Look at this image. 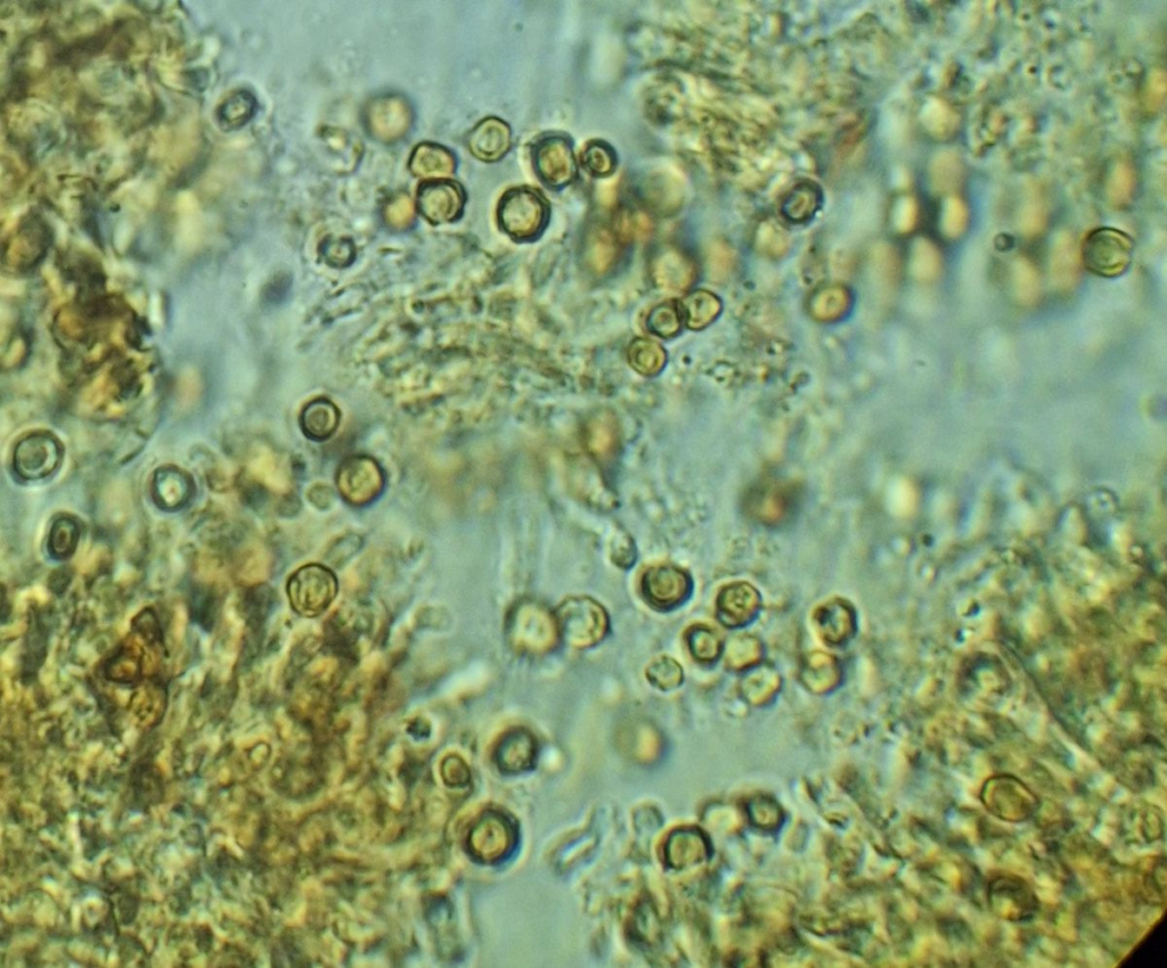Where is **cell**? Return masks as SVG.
Returning a JSON list of instances; mask_svg holds the SVG:
<instances>
[{
  "instance_id": "cb8c5ba5",
  "label": "cell",
  "mask_w": 1167,
  "mask_h": 968,
  "mask_svg": "<svg viewBox=\"0 0 1167 968\" xmlns=\"http://www.w3.org/2000/svg\"><path fill=\"white\" fill-rule=\"evenodd\" d=\"M192 483L187 475L176 469L162 470L154 479V498L167 510L181 507L190 498Z\"/></svg>"
},
{
  "instance_id": "d6a6232c",
  "label": "cell",
  "mask_w": 1167,
  "mask_h": 968,
  "mask_svg": "<svg viewBox=\"0 0 1167 968\" xmlns=\"http://www.w3.org/2000/svg\"><path fill=\"white\" fill-rule=\"evenodd\" d=\"M1013 284L1020 302L1033 303L1040 294V277L1032 265L1019 260L1014 268Z\"/></svg>"
},
{
  "instance_id": "8d00e7d4",
  "label": "cell",
  "mask_w": 1167,
  "mask_h": 968,
  "mask_svg": "<svg viewBox=\"0 0 1167 968\" xmlns=\"http://www.w3.org/2000/svg\"><path fill=\"white\" fill-rule=\"evenodd\" d=\"M967 224V211L964 203L952 199L946 204L944 212V228L946 234L952 237L959 236Z\"/></svg>"
},
{
  "instance_id": "5b68a950",
  "label": "cell",
  "mask_w": 1167,
  "mask_h": 968,
  "mask_svg": "<svg viewBox=\"0 0 1167 968\" xmlns=\"http://www.w3.org/2000/svg\"><path fill=\"white\" fill-rule=\"evenodd\" d=\"M984 807L1005 822L1023 823L1039 809V799L1027 787L1009 776L990 779L982 791Z\"/></svg>"
},
{
  "instance_id": "1f68e13d",
  "label": "cell",
  "mask_w": 1167,
  "mask_h": 968,
  "mask_svg": "<svg viewBox=\"0 0 1167 968\" xmlns=\"http://www.w3.org/2000/svg\"><path fill=\"white\" fill-rule=\"evenodd\" d=\"M106 675L113 682L130 684L141 675V660L133 650H121L109 661Z\"/></svg>"
},
{
  "instance_id": "6da1fadb",
  "label": "cell",
  "mask_w": 1167,
  "mask_h": 968,
  "mask_svg": "<svg viewBox=\"0 0 1167 968\" xmlns=\"http://www.w3.org/2000/svg\"><path fill=\"white\" fill-rule=\"evenodd\" d=\"M509 643L521 654L542 655L557 647L560 639L554 613L533 601L514 605L507 618Z\"/></svg>"
},
{
  "instance_id": "9c48e42d",
  "label": "cell",
  "mask_w": 1167,
  "mask_h": 968,
  "mask_svg": "<svg viewBox=\"0 0 1167 968\" xmlns=\"http://www.w3.org/2000/svg\"><path fill=\"white\" fill-rule=\"evenodd\" d=\"M364 119L367 131L374 139L394 143L410 131L414 116L404 97L390 94L374 98L367 104Z\"/></svg>"
},
{
  "instance_id": "2e32d148",
  "label": "cell",
  "mask_w": 1167,
  "mask_h": 968,
  "mask_svg": "<svg viewBox=\"0 0 1167 968\" xmlns=\"http://www.w3.org/2000/svg\"><path fill=\"white\" fill-rule=\"evenodd\" d=\"M512 133L508 123L496 118H488L473 129L468 137V147L473 157L484 162H496L511 149Z\"/></svg>"
},
{
  "instance_id": "e0dca14e",
  "label": "cell",
  "mask_w": 1167,
  "mask_h": 968,
  "mask_svg": "<svg viewBox=\"0 0 1167 968\" xmlns=\"http://www.w3.org/2000/svg\"><path fill=\"white\" fill-rule=\"evenodd\" d=\"M651 276L660 290L681 292L691 284L693 269L680 252L672 249L659 251L651 261Z\"/></svg>"
},
{
  "instance_id": "277c9868",
  "label": "cell",
  "mask_w": 1167,
  "mask_h": 968,
  "mask_svg": "<svg viewBox=\"0 0 1167 968\" xmlns=\"http://www.w3.org/2000/svg\"><path fill=\"white\" fill-rule=\"evenodd\" d=\"M1132 251L1133 242L1128 235L1114 228H1098L1085 236L1081 259L1092 274L1114 278L1129 268Z\"/></svg>"
},
{
  "instance_id": "4316f807",
  "label": "cell",
  "mask_w": 1167,
  "mask_h": 968,
  "mask_svg": "<svg viewBox=\"0 0 1167 968\" xmlns=\"http://www.w3.org/2000/svg\"><path fill=\"white\" fill-rule=\"evenodd\" d=\"M685 639L693 658L700 663H711L718 659L722 645L714 630L703 625L693 626L685 634Z\"/></svg>"
},
{
  "instance_id": "ba28073f",
  "label": "cell",
  "mask_w": 1167,
  "mask_h": 968,
  "mask_svg": "<svg viewBox=\"0 0 1167 968\" xmlns=\"http://www.w3.org/2000/svg\"><path fill=\"white\" fill-rule=\"evenodd\" d=\"M989 904L995 915L1016 923L1033 920L1040 907L1030 884L1014 875L997 876L990 882Z\"/></svg>"
},
{
  "instance_id": "8fae6325",
  "label": "cell",
  "mask_w": 1167,
  "mask_h": 968,
  "mask_svg": "<svg viewBox=\"0 0 1167 968\" xmlns=\"http://www.w3.org/2000/svg\"><path fill=\"white\" fill-rule=\"evenodd\" d=\"M62 449L53 437L35 434L23 439L15 449L14 465L21 477L35 480L53 473L59 466Z\"/></svg>"
},
{
  "instance_id": "d590c367",
  "label": "cell",
  "mask_w": 1167,
  "mask_h": 968,
  "mask_svg": "<svg viewBox=\"0 0 1167 968\" xmlns=\"http://www.w3.org/2000/svg\"><path fill=\"white\" fill-rule=\"evenodd\" d=\"M192 614L193 618L197 620L202 627L211 628L214 625L216 617V602L215 597L207 590H199L193 596L192 600Z\"/></svg>"
},
{
  "instance_id": "e575fe53",
  "label": "cell",
  "mask_w": 1167,
  "mask_h": 968,
  "mask_svg": "<svg viewBox=\"0 0 1167 968\" xmlns=\"http://www.w3.org/2000/svg\"><path fill=\"white\" fill-rule=\"evenodd\" d=\"M1134 188L1132 171L1125 164H1118L1109 178L1107 192L1114 204H1124L1131 198Z\"/></svg>"
},
{
  "instance_id": "60d3db41",
  "label": "cell",
  "mask_w": 1167,
  "mask_h": 968,
  "mask_svg": "<svg viewBox=\"0 0 1167 968\" xmlns=\"http://www.w3.org/2000/svg\"><path fill=\"white\" fill-rule=\"evenodd\" d=\"M135 628L138 633L142 634L150 642H157L161 637L157 618H155L154 613L150 610H146L138 615Z\"/></svg>"
},
{
  "instance_id": "b9f144b4",
  "label": "cell",
  "mask_w": 1167,
  "mask_h": 968,
  "mask_svg": "<svg viewBox=\"0 0 1167 968\" xmlns=\"http://www.w3.org/2000/svg\"><path fill=\"white\" fill-rule=\"evenodd\" d=\"M412 216V204L407 198L398 199L393 204H390L388 218L391 224L405 226L410 223Z\"/></svg>"
},
{
  "instance_id": "d6986e66",
  "label": "cell",
  "mask_w": 1167,
  "mask_h": 968,
  "mask_svg": "<svg viewBox=\"0 0 1167 968\" xmlns=\"http://www.w3.org/2000/svg\"><path fill=\"white\" fill-rule=\"evenodd\" d=\"M815 622L824 641L840 645L853 634L854 613L844 601H831L816 611Z\"/></svg>"
},
{
  "instance_id": "603a6c76",
  "label": "cell",
  "mask_w": 1167,
  "mask_h": 968,
  "mask_svg": "<svg viewBox=\"0 0 1167 968\" xmlns=\"http://www.w3.org/2000/svg\"><path fill=\"white\" fill-rule=\"evenodd\" d=\"M257 109L256 97L248 90H238L218 106V125L225 131L239 130L255 117Z\"/></svg>"
},
{
  "instance_id": "9a60e30c",
  "label": "cell",
  "mask_w": 1167,
  "mask_h": 968,
  "mask_svg": "<svg viewBox=\"0 0 1167 968\" xmlns=\"http://www.w3.org/2000/svg\"><path fill=\"white\" fill-rule=\"evenodd\" d=\"M760 606V594L744 582L725 587L717 598L718 618L728 627L746 625L754 619Z\"/></svg>"
},
{
  "instance_id": "ab89813d",
  "label": "cell",
  "mask_w": 1167,
  "mask_h": 968,
  "mask_svg": "<svg viewBox=\"0 0 1167 968\" xmlns=\"http://www.w3.org/2000/svg\"><path fill=\"white\" fill-rule=\"evenodd\" d=\"M445 782L450 786H464L470 779V771L463 760L450 757L445 760L443 767Z\"/></svg>"
},
{
  "instance_id": "5bb4252c",
  "label": "cell",
  "mask_w": 1167,
  "mask_h": 968,
  "mask_svg": "<svg viewBox=\"0 0 1167 968\" xmlns=\"http://www.w3.org/2000/svg\"><path fill=\"white\" fill-rule=\"evenodd\" d=\"M513 832L509 820L488 814L471 833L469 848L472 856L486 863L503 859L505 851L512 848Z\"/></svg>"
},
{
  "instance_id": "d4e9b609",
  "label": "cell",
  "mask_w": 1167,
  "mask_h": 968,
  "mask_svg": "<svg viewBox=\"0 0 1167 968\" xmlns=\"http://www.w3.org/2000/svg\"><path fill=\"white\" fill-rule=\"evenodd\" d=\"M666 352L654 341L635 340L628 349V360L636 372L644 376H655L666 364Z\"/></svg>"
},
{
  "instance_id": "ac0fdd59",
  "label": "cell",
  "mask_w": 1167,
  "mask_h": 968,
  "mask_svg": "<svg viewBox=\"0 0 1167 968\" xmlns=\"http://www.w3.org/2000/svg\"><path fill=\"white\" fill-rule=\"evenodd\" d=\"M619 426L616 417L610 412L595 413L587 421L584 429L586 449L601 462L610 461L618 451L620 444Z\"/></svg>"
},
{
  "instance_id": "74e56055",
  "label": "cell",
  "mask_w": 1167,
  "mask_h": 968,
  "mask_svg": "<svg viewBox=\"0 0 1167 968\" xmlns=\"http://www.w3.org/2000/svg\"><path fill=\"white\" fill-rule=\"evenodd\" d=\"M46 653V631L37 626L30 630L27 642L28 669H38L43 663Z\"/></svg>"
},
{
  "instance_id": "44dd1931",
  "label": "cell",
  "mask_w": 1167,
  "mask_h": 968,
  "mask_svg": "<svg viewBox=\"0 0 1167 968\" xmlns=\"http://www.w3.org/2000/svg\"><path fill=\"white\" fill-rule=\"evenodd\" d=\"M410 169L418 177L448 176L456 169L455 155L444 146L420 144L412 153Z\"/></svg>"
},
{
  "instance_id": "7a4b0ae2",
  "label": "cell",
  "mask_w": 1167,
  "mask_h": 968,
  "mask_svg": "<svg viewBox=\"0 0 1167 968\" xmlns=\"http://www.w3.org/2000/svg\"><path fill=\"white\" fill-rule=\"evenodd\" d=\"M554 617L561 641L581 650L605 641L610 631L608 612L590 597L568 598L559 605Z\"/></svg>"
},
{
  "instance_id": "7402d4cb",
  "label": "cell",
  "mask_w": 1167,
  "mask_h": 968,
  "mask_svg": "<svg viewBox=\"0 0 1167 968\" xmlns=\"http://www.w3.org/2000/svg\"><path fill=\"white\" fill-rule=\"evenodd\" d=\"M585 260L593 273L603 275L615 266L619 246L614 234L607 228H594L585 244Z\"/></svg>"
},
{
  "instance_id": "484cf974",
  "label": "cell",
  "mask_w": 1167,
  "mask_h": 968,
  "mask_svg": "<svg viewBox=\"0 0 1167 968\" xmlns=\"http://www.w3.org/2000/svg\"><path fill=\"white\" fill-rule=\"evenodd\" d=\"M687 324L695 330L707 326L720 313V301L713 294L698 291L690 295L683 302Z\"/></svg>"
},
{
  "instance_id": "f1b7e54d",
  "label": "cell",
  "mask_w": 1167,
  "mask_h": 968,
  "mask_svg": "<svg viewBox=\"0 0 1167 968\" xmlns=\"http://www.w3.org/2000/svg\"><path fill=\"white\" fill-rule=\"evenodd\" d=\"M617 163L616 152L605 142H590L582 152L583 167L593 176L607 177L614 174Z\"/></svg>"
},
{
  "instance_id": "f546056e",
  "label": "cell",
  "mask_w": 1167,
  "mask_h": 968,
  "mask_svg": "<svg viewBox=\"0 0 1167 968\" xmlns=\"http://www.w3.org/2000/svg\"><path fill=\"white\" fill-rule=\"evenodd\" d=\"M79 541L77 524L70 519L57 520L52 528L48 551L56 560L68 559L76 551Z\"/></svg>"
},
{
  "instance_id": "8992f818",
  "label": "cell",
  "mask_w": 1167,
  "mask_h": 968,
  "mask_svg": "<svg viewBox=\"0 0 1167 968\" xmlns=\"http://www.w3.org/2000/svg\"><path fill=\"white\" fill-rule=\"evenodd\" d=\"M337 589V580L328 569L308 565L290 579L288 592L293 609L314 618L329 609Z\"/></svg>"
},
{
  "instance_id": "3957f363",
  "label": "cell",
  "mask_w": 1167,
  "mask_h": 968,
  "mask_svg": "<svg viewBox=\"0 0 1167 968\" xmlns=\"http://www.w3.org/2000/svg\"><path fill=\"white\" fill-rule=\"evenodd\" d=\"M497 215L501 228L512 239L530 241L544 231L549 208L543 196L532 188H513L503 196Z\"/></svg>"
},
{
  "instance_id": "4fadbf2b",
  "label": "cell",
  "mask_w": 1167,
  "mask_h": 968,
  "mask_svg": "<svg viewBox=\"0 0 1167 968\" xmlns=\"http://www.w3.org/2000/svg\"><path fill=\"white\" fill-rule=\"evenodd\" d=\"M537 754L534 735L525 728H513L497 743L494 761L501 773L517 775L535 767Z\"/></svg>"
},
{
  "instance_id": "7bdbcfd3",
  "label": "cell",
  "mask_w": 1167,
  "mask_h": 968,
  "mask_svg": "<svg viewBox=\"0 0 1167 968\" xmlns=\"http://www.w3.org/2000/svg\"><path fill=\"white\" fill-rule=\"evenodd\" d=\"M324 252L330 258L347 259L352 257L354 252L353 243L349 240H338L326 242L324 245Z\"/></svg>"
},
{
  "instance_id": "83f0119b",
  "label": "cell",
  "mask_w": 1167,
  "mask_h": 968,
  "mask_svg": "<svg viewBox=\"0 0 1167 968\" xmlns=\"http://www.w3.org/2000/svg\"><path fill=\"white\" fill-rule=\"evenodd\" d=\"M646 677L652 686L663 692L680 687L684 679L679 662L668 656H659L652 660L646 670Z\"/></svg>"
},
{
  "instance_id": "52a82bcc",
  "label": "cell",
  "mask_w": 1167,
  "mask_h": 968,
  "mask_svg": "<svg viewBox=\"0 0 1167 968\" xmlns=\"http://www.w3.org/2000/svg\"><path fill=\"white\" fill-rule=\"evenodd\" d=\"M640 590L644 601L657 611H672L689 600L692 580L674 565L651 566L643 573Z\"/></svg>"
},
{
  "instance_id": "30bf717a",
  "label": "cell",
  "mask_w": 1167,
  "mask_h": 968,
  "mask_svg": "<svg viewBox=\"0 0 1167 968\" xmlns=\"http://www.w3.org/2000/svg\"><path fill=\"white\" fill-rule=\"evenodd\" d=\"M532 154L536 174L546 186L562 188L575 179L577 166L573 144L565 136L541 138Z\"/></svg>"
},
{
  "instance_id": "ffe728a7",
  "label": "cell",
  "mask_w": 1167,
  "mask_h": 968,
  "mask_svg": "<svg viewBox=\"0 0 1167 968\" xmlns=\"http://www.w3.org/2000/svg\"><path fill=\"white\" fill-rule=\"evenodd\" d=\"M754 515L762 522H781L789 516L794 506V495L787 486L780 483H767L758 488L753 495L752 502Z\"/></svg>"
},
{
  "instance_id": "7c38bea8",
  "label": "cell",
  "mask_w": 1167,
  "mask_h": 968,
  "mask_svg": "<svg viewBox=\"0 0 1167 968\" xmlns=\"http://www.w3.org/2000/svg\"><path fill=\"white\" fill-rule=\"evenodd\" d=\"M464 202L462 187L450 180L423 183L419 188V209L432 224L450 223L459 218Z\"/></svg>"
},
{
  "instance_id": "836d02e7",
  "label": "cell",
  "mask_w": 1167,
  "mask_h": 968,
  "mask_svg": "<svg viewBox=\"0 0 1167 968\" xmlns=\"http://www.w3.org/2000/svg\"><path fill=\"white\" fill-rule=\"evenodd\" d=\"M647 324L650 332L661 338H672L681 330L679 310L673 303H664L651 311Z\"/></svg>"
},
{
  "instance_id": "4dcf8cb0",
  "label": "cell",
  "mask_w": 1167,
  "mask_h": 968,
  "mask_svg": "<svg viewBox=\"0 0 1167 968\" xmlns=\"http://www.w3.org/2000/svg\"><path fill=\"white\" fill-rule=\"evenodd\" d=\"M1052 274L1060 286H1069L1077 276V261L1072 242L1068 239L1059 240L1052 254Z\"/></svg>"
},
{
  "instance_id": "f35d334b",
  "label": "cell",
  "mask_w": 1167,
  "mask_h": 968,
  "mask_svg": "<svg viewBox=\"0 0 1167 968\" xmlns=\"http://www.w3.org/2000/svg\"><path fill=\"white\" fill-rule=\"evenodd\" d=\"M271 595L268 590L256 589L247 598V614L252 625H259L267 617L271 609Z\"/></svg>"
}]
</instances>
